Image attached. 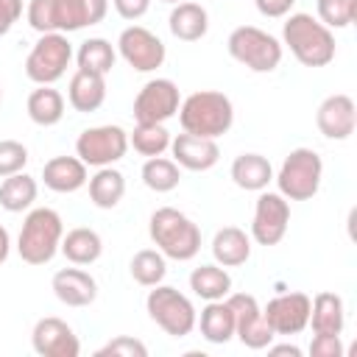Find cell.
Here are the masks:
<instances>
[{
	"mask_svg": "<svg viewBox=\"0 0 357 357\" xmlns=\"http://www.w3.org/2000/svg\"><path fill=\"white\" fill-rule=\"evenodd\" d=\"M170 131L165 123H137L134 131L128 134V148H134L139 156H165L170 151Z\"/></svg>",
	"mask_w": 357,
	"mask_h": 357,
	"instance_id": "d6a6232c",
	"label": "cell"
},
{
	"mask_svg": "<svg viewBox=\"0 0 357 357\" xmlns=\"http://www.w3.org/2000/svg\"><path fill=\"white\" fill-rule=\"evenodd\" d=\"M117 53L134 73H153L165 64V56H167L165 42L142 25H128L117 36Z\"/></svg>",
	"mask_w": 357,
	"mask_h": 357,
	"instance_id": "8fae6325",
	"label": "cell"
},
{
	"mask_svg": "<svg viewBox=\"0 0 357 357\" xmlns=\"http://www.w3.org/2000/svg\"><path fill=\"white\" fill-rule=\"evenodd\" d=\"M268 354L279 357V354H290V357H301V349L296 343H268Z\"/></svg>",
	"mask_w": 357,
	"mask_h": 357,
	"instance_id": "ee69618b",
	"label": "cell"
},
{
	"mask_svg": "<svg viewBox=\"0 0 357 357\" xmlns=\"http://www.w3.org/2000/svg\"><path fill=\"white\" fill-rule=\"evenodd\" d=\"M310 304L312 298L301 290H290V293H279L273 296L265 307H262V315L268 321V326L273 329V335H298L307 329L310 324Z\"/></svg>",
	"mask_w": 357,
	"mask_h": 357,
	"instance_id": "5bb4252c",
	"label": "cell"
},
{
	"mask_svg": "<svg viewBox=\"0 0 357 357\" xmlns=\"http://www.w3.org/2000/svg\"><path fill=\"white\" fill-rule=\"evenodd\" d=\"M162 3H170V6H176V3H181V0H162Z\"/></svg>",
	"mask_w": 357,
	"mask_h": 357,
	"instance_id": "bcb514c9",
	"label": "cell"
},
{
	"mask_svg": "<svg viewBox=\"0 0 357 357\" xmlns=\"http://www.w3.org/2000/svg\"><path fill=\"white\" fill-rule=\"evenodd\" d=\"M142 184L153 192H170L181 181V167L167 156H151L142 165Z\"/></svg>",
	"mask_w": 357,
	"mask_h": 357,
	"instance_id": "e575fe53",
	"label": "cell"
},
{
	"mask_svg": "<svg viewBox=\"0 0 357 357\" xmlns=\"http://www.w3.org/2000/svg\"><path fill=\"white\" fill-rule=\"evenodd\" d=\"M89 201L98 209H114L126 195V176L117 167H98L95 176H89Z\"/></svg>",
	"mask_w": 357,
	"mask_h": 357,
	"instance_id": "f1b7e54d",
	"label": "cell"
},
{
	"mask_svg": "<svg viewBox=\"0 0 357 357\" xmlns=\"http://www.w3.org/2000/svg\"><path fill=\"white\" fill-rule=\"evenodd\" d=\"M25 17L36 33H53L56 31V0H31L25 8Z\"/></svg>",
	"mask_w": 357,
	"mask_h": 357,
	"instance_id": "74e56055",
	"label": "cell"
},
{
	"mask_svg": "<svg viewBox=\"0 0 357 357\" xmlns=\"http://www.w3.org/2000/svg\"><path fill=\"white\" fill-rule=\"evenodd\" d=\"M212 257L223 268L245 265L251 257V234H245L240 226H223L212 237Z\"/></svg>",
	"mask_w": 357,
	"mask_h": 357,
	"instance_id": "cb8c5ba5",
	"label": "cell"
},
{
	"mask_svg": "<svg viewBox=\"0 0 357 357\" xmlns=\"http://www.w3.org/2000/svg\"><path fill=\"white\" fill-rule=\"evenodd\" d=\"M145 310H148L151 321L170 337H187L198 321V312H195L190 296H184L181 290H176L170 284H153L148 290Z\"/></svg>",
	"mask_w": 357,
	"mask_h": 357,
	"instance_id": "8992f818",
	"label": "cell"
},
{
	"mask_svg": "<svg viewBox=\"0 0 357 357\" xmlns=\"http://www.w3.org/2000/svg\"><path fill=\"white\" fill-rule=\"evenodd\" d=\"M0 100H3V86H0Z\"/></svg>",
	"mask_w": 357,
	"mask_h": 357,
	"instance_id": "7dc6e473",
	"label": "cell"
},
{
	"mask_svg": "<svg viewBox=\"0 0 357 357\" xmlns=\"http://www.w3.org/2000/svg\"><path fill=\"white\" fill-rule=\"evenodd\" d=\"M42 181L53 192H78L89 181V167L78 156H53L42 167Z\"/></svg>",
	"mask_w": 357,
	"mask_h": 357,
	"instance_id": "d6986e66",
	"label": "cell"
},
{
	"mask_svg": "<svg viewBox=\"0 0 357 357\" xmlns=\"http://www.w3.org/2000/svg\"><path fill=\"white\" fill-rule=\"evenodd\" d=\"M307 326H312V335H343V326H346L343 298L332 290L315 293V298L310 304V324Z\"/></svg>",
	"mask_w": 357,
	"mask_h": 357,
	"instance_id": "44dd1931",
	"label": "cell"
},
{
	"mask_svg": "<svg viewBox=\"0 0 357 357\" xmlns=\"http://www.w3.org/2000/svg\"><path fill=\"white\" fill-rule=\"evenodd\" d=\"M354 0H318V20L335 31V28H349L354 22Z\"/></svg>",
	"mask_w": 357,
	"mask_h": 357,
	"instance_id": "d590c367",
	"label": "cell"
},
{
	"mask_svg": "<svg viewBox=\"0 0 357 357\" xmlns=\"http://www.w3.org/2000/svg\"><path fill=\"white\" fill-rule=\"evenodd\" d=\"M310 357H343L340 335H315L310 343Z\"/></svg>",
	"mask_w": 357,
	"mask_h": 357,
	"instance_id": "ab89813d",
	"label": "cell"
},
{
	"mask_svg": "<svg viewBox=\"0 0 357 357\" xmlns=\"http://www.w3.org/2000/svg\"><path fill=\"white\" fill-rule=\"evenodd\" d=\"M195 326L201 329V337L206 343H215V346H223L234 337V312L231 307L226 304V298H218V301H206V307L201 310Z\"/></svg>",
	"mask_w": 357,
	"mask_h": 357,
	"instance_id": "d4e9b609",
	"label": "cell"
},
{
	"mask_svg": "<svg viewBox=\"0 0 357 357\" xmlns=\"http://www.w3.org/2000/svg\"><path fill=\"white\" fill-rule=\"evenodd\" d=\"M178 123H181V131H187V134L218 139L231 128L234 106H231L229 95H223L218 89H198L181 100Z\"/></svg>",
	"mask_w": 357,
	"mask_h": 357,
	"instance_id": "7a4b0ae2",
	"label": "cell"
},
{
	"mask_svg": "<svg viewBox=\"0 0 357 357\" xmlns=\"http://www.w3.org/2000/svg\"><path fill=\"white\" fill-rule=\"evenodd\" d=\"M190 290L204 301H218L231 293V276L223 265H198L190 273Z\"/></svg>",
	"mask_w": 357,
	"mask_h": 357,
	"instance_id": "f546056e",
	"label": "cell"
},
{
	"mask_svg": "<svg viewBox=\"0 0 357 357\" xmlns=\"http://www.w3.org/2000/svg\"><path fill=\"white\" fill-rule=\"evenodd\" d=\"M28 148L17 139H0V178L14 176L20 170H25L28 165Z\"/></svg>",
	"mask_w": 357,
	"mask_h": 357,
	"instance_id": "8d00e7d4",
	"label": "cell"
},
{
	"mask_svg": "<svg viewBox=\"0 0 357 357\" xmlns=\"http://www.w3.org/2000/svg\"><path fill=\"white\" fill-rule=\"evenodd\" d=\"M36 192H39L36 178L28 176L25 170H20V173L3 178V184H0V206L6 212H25L36 201Z\"/></svg>",
	"mask_w": 357,
	"mask_h": 357,
	"instance_id": "1f68e13d",
	"label": "cell"
},
{
	"mask_svg": "<svg viewBox=\"0 0 357 357\" xmlns=\"http://www.w3.org/2000/svg\"><path fill=\"white\" fill-rule=\"evenodd\" d=\"M148 234L153 245L176 262H190L201 251V229L176 206H159L148 220Z\"/></svg>",
	"mask_w": 357,
	"mask_h": 357,
	"instance_id": "3957f363",
	"label": "cell"
},
{
	"mask_svg": "<svg viewBox=\"0 0 357 357\" xmlns=\"http://www.w3.org/2000/svg\"><path fill=\"white\" fill-rule=\"evenodd\" d=\"M59 251H61V254L67 257V262H73V265H92V262H98L100 254H103V240H100V234H98L95 229H89V226H75V229H70V231L61 237Z\"/></svg>",
	"mask_w": 357,
	"mask_h": 357,
	"instance_id": "4316f807",
	"label": "cell"
},
{
	"mask_svg": "<svg viewBox=\"0 0 357 357\" xmlns=\"http://www.w3.org/2000/svg\"><path fill=\"white\" fill-rule=\"evenodd\" d=\"M226 304L234 312V337L245 346V349H268V343H273V329L268 326L259 301L251 293H229Z\"/></svg>",
	"mask_w": 357,
	"mask_h": 357,
	"instance_id": "30bf717a",
	"label": "cell"
},
{
	"mask_svg": "<svg viewBox=\"0 0 357 357\" xmlns=\"http://www.w3.org/2000/svg\"><path fill=\"white\" fill-rule=\"evenodd\" d=\"M167 28L181 42H198L209 31V14H206V8L201 3L181 0V3L173 6L170 17H167Z\"/></svg>",
	"mask_w": 357,
	"mask_h": 357,
	"instance_id": "603a6c76",
	"label": "cell"
},
{
	"mask_svg": "<svg viewBox=\"0 0 357 357\" xmlns=\"http://www.w3.org/2000/svg\"><path fill=\"white\" fill-rule=\"evenodd\" d=\"M321 178H324V162L312 148H293L284 156L279 173L273 176L279 192L287 201H310L321 190Z\"/></svg>",
	"mask_w": 357,
	"mask_h": 357,
	"instance_id": "52a82bcc",
	"label": "cell"
},
{
	"mask_svg": "<svg viewBox=\"0 0 357 357\" xmlns=\"http://www.w3.org/2000/svg\"><path fill=\"white\" fill-rule=\"evenodd\" d=\"M226 47L229 56L251 73H273L282 64V53H284L282 42L257 25L234 28L226 39Z\"/></svg>",
	"mask_w": 357,
	"mask_h": 357,
	"instance_id": "5b68a950",
	"label": "cell"
},
{
	"mask_svg": "<svg viewBox=\"0 0 357 357\" xmlns=\"http://www.w3.org/2000/svg\"><path fill=\"white\" fill-rule=\"evenodd\" d=\"M181 92L170 78H151L134 98V120L137 123H167L178 114Z\"/></svg>",
	"mask_w": 357,
	"mask_h": 357,
	"instance_id": "4fadbf2b",
	"label": "cell"
},
{
	"mask_svg": "<svg viewBox=\"0 0 357 357\" xmlns=\"http://www.w3.org/2000/svg\"><path fill=\"white\" fill-rule=\"evenodd\" d=\"M95 357H148V346L131 335H117L109 343H103Z\"/></svg>",
	"mask_w": 357,
	"mask_h": 357,
	"instance_id": "f35d334b",
	"label": "cell"
},
{
	"mask_svg": "<svg viewBox=\"0 0 357 357\" xmlns=\"http://www.w3.org/2000/svg\"><path fill=\"white\" fill-rule=\"evenodd\" d=\"M112 6H114V11H117L123 20L134 22V20H139V17L148 14L151 0H112Z\"/></svg>",
	"mask_w": 357,
	"mask_h": 357,
	"instance_id": "60d3db41",
	"label": "cell"
},
{
	"mask_svg": "<svg viewBox=\"0 0 357 357\" xmlns=\"http://www.w3.org/2000/svg\"><path fill=\"white\" fill-rule=\"evenodd\" d=\"M67 100L75 112L89 114L98 112L106 100V75H95L86 70H75L67 86Z\"/></svg>",
	"mask_w": 357,
	"mask_h": 357,
	"instance_id": "7402d4cb",
	"label": "cell"
},
{
	"mask_svg": "<svg viewBox=\"0 0 357 357\" xmlns=\"http://www.w3.org/2000/svg\"><path fill=\"white\" fill-rule=\"evenodd\" d=\"M128 151V131L120 126H92L75 139V156L86 167H109L120 162Z\"/></svg>",
	"mask_w": 357,
	"mask_h": 357,
	"instance_id": "9c48e42d",
	"label": "cell"
},
{
	"mask_svg": "<svg viewBox=\"0 0 357 357\" xmlns=\"http://www.w3.org/2000/svg\"><path fill=\"white\" fill-rule=\"evenodd\" d=\"M109 0H56V31L73 33L103 22Z\"/></svg>",
	"mask_w": 357,
	"mask_h": 357,
	"instance_id": "ffe728a7",
	"label": "cell"
},
{
	"mask_svg": "<svg viewBox=\"0 0 357 357\" xmlns=\"http://www.w3.org/2000/svg\"><path fill=\"white\" fill-rule=\"evenodd\" d=\"M231 181L245 192H262L273 181V165L262 153H240L231 162Z\"/></svg>",
	"mask_w": 357,
	"mask_h": 357,
	"instance_id": "484cf974",
	"label": "cell"
},
{
	"mask_svg": "<svg viewBox=\"0 0 357 357\" xmlns=\"http://www.w3.org/2000/svg\"><path fill=\"white\" fill-rule=\"evenodd\" d=\"M282 45L290 47L298 64L326 67L335 59V33L312 14L290 11L282 22Z\"/></svg>",
	"mask_w": 357,
	"mask_h": 357,
	"instance_id": "6da1fadb",
	"label": "cell"
},
{
	"mask_svg": "<svg viewBox=\"0 0 357 357\" xmlns=\"http://www.w3.org/2000/svg\"><path fill=\"white\" fill-rule=\"evenodd\" d=\"M53 296L67 307H89L98 298V282L84 268H61L50 279Z\"/></svg>",
	"mask_w": 357,
	"mask_h": 357,
	"instance_id": "ac0fdd59",
	"label": "cell"
},
{
	"mask_svg": "<svg viewBox=\"0 0 357 357\" xmlns=\"http://www.w3.org/2000/svg\"><path fill=\"white\" fill-rule=\"evenodd\" d=\"M257 11L262 17H271V20H279V17H287L296 6V0H254Z\"/></svg>",
	"mask_w": 357,
	"mask_h": 357,
	"instance_id": "7bdbcfd3",
	"label": "cell"
},
{
	"mask_svg": "<svg viewBox=\"0 0 357 357\" xmlns=\"http://www.w3.org/2000/svg\"><path fill=\"white\" fill-rule=\"evenodd\" d=\"M31 346L39 357H78L81 354V340L75 329L56 315L39 318L33 324Z\"/></svg>",
	"mask_w": 357,
	"mask_h": 357,
	"instance_id": "9a60e30c",
	"label": "cell"
},
{
	"mask_svg": "<svg viewBox=\"0 0 357 357\" xmlns=\"http://www.w3.org/2000/svg\"><path fill=\"white\" fill-rule=\"evenodd\" d=\"M128 271H131L134 282L142 284V287L162 284V279L167 276V257L159 248H142L131 257Z\"/></svg>",
	"mask_w": 357,
	"mask_h": 357,
	"instance_id": "836d02e7",
	"label": "cell"
},
{
	"mask_svg": "<svg viewBox=\"0 0 357 357\" xmlns=\"http://www.w3.org/2000/svg\"><path fill=\"white\" fill-rule=\"evenodd\" d=\"M75 61H78V70H86V73H95V75H109L114 61H117V50L109 39L89 36L78 45Z\"/></svg>",
	"mask_w": 357,
	"mask_h": 357,
	"instance_id": "4dcf8cb0",
	"label": "cell"
},
{
	"mask_svg": "<svg viewBox=\"0 0 357 357\" xmlns=\"http://www.w3.org/2000/svg\"><path fill=\"white\" fill-rule=\"evenodd\" d=\"M290 226V204L282 192L262 190L254 204V220H251V240L259 245H279Z\"/></svg>",
	"mask_w": 357,
	"mask_h": 357,
	"instance_id": "7c38bea8",
	"label": "cell"
},
{
	"mask_svg": "<svg viewBox=\"0 0 357 357\" xmlns=\"http://www.w3.org/2000/svg\"><path fill=\"white\" fill-rule=\"evenodd\" d=\"M8 254H11V234H8V229L0 223V265L8 259Z\"/></svg>",
	"mask_w": 357,
	"mask_h": 357,
	"instance_id": "f6af8a7d",
	"label": "cell"
},
{
	"mask_svg": "<svg viewBox=\"0 0 357 357\" xmlns=\"http://www.w3.org/2000/svg\"><path fill=\"white\" fill-rule=\"evenodd\" d=\"M64 237V220L50 206H36L25 215L20 237H17V254L28 265H47L61 245Z\"/></svg>",
	"mask_w": 357,
	"mask_h": 357,
	"instance_id": "277c9868",
	"label": "cell"
},
{
	"mask_svg": "<svg viewBox=\"0 0 357 357\" xmlns=\"http://www.w3.org/2000/svg\"><path fill=\"white\" fill-rule=\"evenodd\" d=\"M70 61H73V45L67 33H59V31L39 33L36 45L25 59V75L33 84H56L59 78H64Z\"/></svg>",
	"mask_w": 357,
	"mask_h": 357,
	"instance_id": "ba28073f",
	"label": "cell"
},
{
	"mask_svg": "<svg viewBox=\"0 0 357 357\" xmlns=\"http://www.w3.org/2000/svg\"><path fill=\"white\" fill-rule=\"evenodd\" d=\"M170 153H173V162L184 170H195V173H204L209 167L218 165L220 159V148H218V139H206V137H195V134H176L170 139Z\"/></svg>",
	"mask_w": 357,
	"mask_h": 357,
	"instance_id": "e0dca14e",
	"label": "cell"
},
{
	"mask_svg": "<svg viewBox=\"0 0 357 357\" xmlns=\"http://www.w3.org/2000/svg\"><path fill=\"white\" fill-rule=\"evenodd\" d=\"M25 112L36 126L50 128L64 117V95L53 89V84H36V89L25 100Z\"/></svg>",
	"mask_w": 357,
	"mask_h": 357,
	"instance_id": "83f0119b",
	"label": "cell"
},
{
	"mask_svg": "<svg viewBox=\"0 0 357 357\" xmlns=\"http://www.w3.org/2000/svg\"><path fill=\"white\" fill-rule=\"evenodd\" d=\"M315 126L326 139H349L354 134L357 126V106L349 95L335 92L329 98L321 100L318 112H315Z\"/></svg>",
	"mask_w": 357,
	"mask_h": 357,
	"instance_id": "2e32d148",
	"label": "cell"
},
{
	"mask_svg": "<svg viewBox=\"0 0 357 357\" xmlns=\"http://www.w3.org/2000/svg\"><path fill=\"white\" fill-rule=\"evenodd\" d=\"M22 17V0H0V36H6Z\"/></svg>",
	"mask_w": 357,
	"mask_h": 357,
	"instance_id": "b9f144b4",
	"label": "cell"
}]
</instances>
